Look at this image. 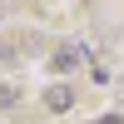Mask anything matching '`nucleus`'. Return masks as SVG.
Here are the masks:
<instances>
[{
	"label": "nucleus",
	"instance_id": "1",
	"mask_svg": "<svg viewBox=\"0 0 124 124\" xmlns=\"http://www.w3.org/2000/svg\"><path fill=\"white\" fill-rule=\"evenodd\" d=\"M70 104H75V94H70L65 85H55V89H50V109H70Z\"/></svg>",
	"mask_w": 124,
	"mask_h": 124
}]
</instances>
